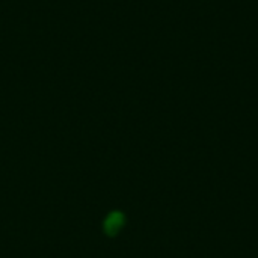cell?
<instances>
[{
	"label": "cell",
	"instance_id": "cell-1",
	"mask_svg": "<svg viewBox=\"0 0 258 258\" xmlns=\"http://www.w3.org/2000/svg\"><path fill=\"white\" fill-rule=\"evenodd\" d=\"M122 224H124V216H122L121 213L115 212V213H112V215L106 219V222H104V230H106L107 234L113 236V234H116V233L121 230Z\"/></svg>",
	"mask_w": 258,
	"mask_h": 258
}]
</instances>
